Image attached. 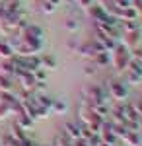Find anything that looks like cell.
<instances>
[{
	"mask_svg": "<svg viewBox=\"0 0 142 146\" xmlns=\"http://www.w3.org/2000/svg\"><path fill=\"white\" fill-rule=\"evenodd\" d=\"M41 64H47V66H55V58H53V56H43V58H41Z\"/></svg>",
	"mask_w": 142,
	"mask_h": 146,
	"instance_id": "obj_3",
	"label": "cell"
},
{
	"mask_svg": "<svg viewBox=\"0 0 142 146\" xmlns=\"http://www.w3.org/2000/svg\"><path fill=\"white\" fill-rule=\"evenodd\" d=\"M0 56H2L4 60L14 56V49H12L10 43H4V41H0Z\"/></svg>",
	"mask_w": 142,
	"mask_h": 146,
	"instance_id": "obj_2",
	"label": "cell"
},
{
	"mask_svg": "<svg viewBox=\"0 0 142 146\" xmlns=\"http://www.w3.org/2000/svg\"><path fill=\"white\" fill-rule=\"evenodd\" d=\"M12 88H14V80H12V76L0 74V92L8 94V92H12Z\"/></svg>",
	"mask_w": 142,
	"mask_h": 146,
	"instance_id": "obj_1",
	"label": "cell"
}]
</instances>
